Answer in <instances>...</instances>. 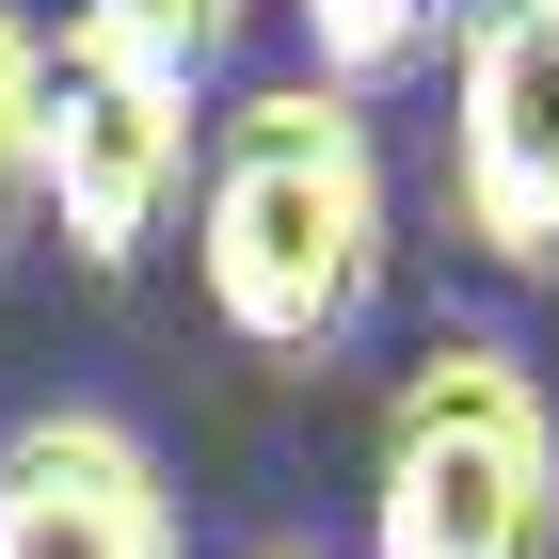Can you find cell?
<instances>
[{"instance_id":"cell-5","label":"cell","mask_w":559,"mask_h":559,"mask_svg":"<svg viewBox=\"0 0 559 559\" xmlns=\"http://www.w3.org/2000/svg\"><path fill=\"white\" fill-rule=\"evenodd\" d=\"M0 559H176V479L112 400H48L0 431Z\"/></svg>"},{"instance_id":"cell-6","label":"cell","mask_w":559,"mask_h":559,"mask_svg":"<svg viewBox=\"0 0 559 559\" xmlns=\"http://www.w3.org/2000/svg\"><path fill=\"white\" fill-rule=\"evenodd\" d=\"M64 33H81L96 64L160 81V96H209L224 64H240V33H257V0H81Z\"/></svg>"},{"instance_id":"cell-4","label":"cell","mask_w":559,"mask_h":559,"mask_svg":"<svg viewBox=\"0 0 559 559\" xmlns=\"http://www.w3.org/2000/svg\"><path fill=\"white\" fill-rule=\"evenodd\" d=\"M192 192V96L129 81V64H96L81 33H48V112H33V209L64 224V257L81 272H129L144 240L176 224Z\"/></svg>"},{"instance_id":"cell-9","label":"cell","mask_w":559,"mask_h":559,"mask_svg":"<svg viewBox=\"0 0 559 559\" xmlns=\"http://www.w3.org/2000/svg\"><path fill=\"white\" fill-rule=\"evenodd\" d=\"M240 559H320V544H240Z\"/></svg>"},{"instance_id":"cell-7","label":"cell","mask_w":559,"mask_h":559,"mask_svg":"<svg viewBox=\"0 0 559 559\" xmlns=\"http://www.w3.org/2000/svg\"><path fill=\"white\" fill-rule=\"evenodd\" d=\"M288 16H304V81H336V96L416 81L431 48L464 33V0H288Z\"/></svg>"},{"instance_id":"cell-2","label":"cell","mask_w":559,"mask_h":559,"mask_svg":"<svg viewBox=\"0 0 559 559\" xmlns=\"http://www.w3.org/2000/svg\"><path fill=\"white\" fill-rule=\"evenodd\" d=\"M368 559H559V400L512 336H431L368 431Z\"/></svg>"},{"instance_id":"cell-1","label":"cell","mask_w":559,"mask_h":559,"mask_svg":"<svg viewBox=\"0 0 559 559\" xmlns=\"http://www.w3.org/2000/svg\"><path fill=\"white\" fill-rule=\"evenodd\" d=\"M400 272V176L368 96L336 81H257L209 129V176H192V288L240 352L272 368H320V352L368 336V304Z\"/></svg>"},{"instance_id":"cell-3","label":"cell","mask_w":559,"mask_h":559,"mask_svg":"<svg viewBox=\"0 0 559 559\" xmlns=\"http://www.w3.org/2000/svg\"><path fill=\"white\" fill-rule=\"evenodd\" d=\"M448 209L496 272L559 288V0H464V33H448Z\"/></svg>"},{"instance_id":"cell-8","label":"cell","mask_w":559,"mask_h":559,"mask_svg":"<svg viewBox=\"0 0 559 559\" xmlns=\"http://www.w3.org/2000/svg\"><path fill=\"white\" fill-rule=\"evenodd\" d=\"M33 112H48V33L0 0V257H16V224H33Z\"/></svg>"}]
</instances>
